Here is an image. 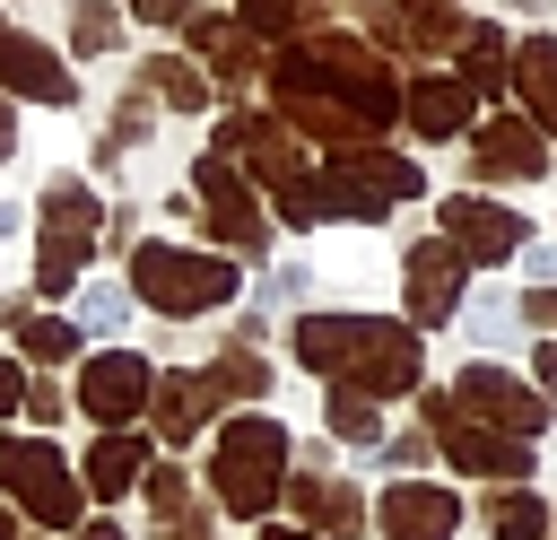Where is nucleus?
<instances>
[{
	"label": "nucleus",
	"mask_w": 557,
	"mask_h": 540,
	"mask_svg": "<svg viewBox=\"0 0 557 540\" xmlns=\"http://www.w3.org/2000/svg\"><path fill=\"white\" fill-rule=\"evenodd\" d=\"M322 9H331V0H244V26H252V35H305Z\"/></svg>",
	"instance_id": "32"
},
{
	"label": "nucleus",
	"mask_w": 557,
	"mask_h": 540,
	"mask_svg": "<svg viewBox=\"0 0 557 540\" xmlns=\"http://www.w3.org/2000/svg\"><path fill=\"white\" fill-rule=\"evenodd\" d=\"M374 26H383V44H418V52H461V35H470V17H453L444 0H392V9H374Z\"/></svg>",
	"instance_id": "21"
},
{
	"label": "nucleus",
	"mask_w": 557,
	"mask_h": 540,
	"mask_svg": "<svg viewBox=\"0 0 557 540\" xmlns=\"http://www.w3.org/2000/svg\"><path fill=\"white\" fill-rule=\"evenodd\" d=\"M200 375H209V392H218V401H244V409L270 392V366H261L252 348H226V357H209Z\"/></svg>",
	"instance_id": "29"
},
{
	"label": "nucleus",
	"mask_w": 557,
	"mask_h": 540,
	"mask_svg": "<svg viewBox=\"0 0 557 540\" xmlns=\"http://www.w3.org/2000/svg\"><path fill=\"white\" fill-rule=\"evenodd\" d=\"M0 96H35V105H70L78 87H70V61L44 44V35H26V26H0Z\"/></svg>",
	"instance_id": "19"
},
{
	"label": "nucleus",
	"mask_w": 557,
	"mask_h": 540,
	"mask_svg": "<svg viewBox=\"0 0 557 540\" xmlns=\"http://www.w3.org/2000/svg\"><path fill=\"white\" fill-rule=\"evenodd\" d=\"M278 505L296 514V531H322V540H357V531L374 523V505L357 496V479H339V470H331V453H305V462H287V488H278Z\"/></svg>",
	"instance_id": "8"
},
{
	"label": "nucleus",
	"mask_w": 557,
	"mask_h": 540,
	"mask_svg": "<svg viewBox=\"0 0 557 540\" xmlns=\"http://www.w3.org/2000/svg\"><path fill=\"white\" fill-rule=\"evenodd\" d=\"M70 540H131V531H122V523H113V514H87V523H78V531H70Z\"/></svg>",
	"instance_id": "41"
},
{
	"label": "nucleus",
	"mask_w": 557,
	"mask_h": 540,
	"mask_svg": "<svg viewBox=\"0 0 557 540\" xmlns=\"http://www.w3.org/2000/svg\"><path fill=\"white\" fill-rule=\"evenodd\" d=\"M191 192H200L209 226H218V235H226L235 253H261V192L244 183V165H235V157L200 148V157H191Z\"/></svg>",
	"instance_id": "13"
},
{
	"label": "nucleus",
	"mask_w": 557,
	"mask_h": 540,
	"mask_svg": "<svg viewBox=\"0 0 557 540\" xmlns=\"http://www.w3.org/2000/svg\"><path fill=\"white\" fill-rule=\"evenodd\" d=\"M218 157H235L252 192H270V183H287V174L305 165L296 139L278 131V113H226V122H218Z\"/></svg>",
	"instance_id": "15"
},
{
	"label": "nucleus",
	"mask_w": 557,
	"mask_h": 540,
	"mask_svg": "<svg viewBox=\"0 0 557 540\" xmlns=\"http://www.w3.org/2000/svg\"><path fill=\"white\" fill-rule=\"evenodd\" d=\"M131 17H148V26H165V17H191V0H131Z\"/></svg>",
	"instance_id": "40"
},
{
	"label": "nucleus",
	"mask_w": 557,
	"mask_h": 540,
	"mask_svg": "<svg viewBox=\"0 0 557 540\" xmlns=\"http://www.w3.org/2000/svg\"><path fill=\"white\" fill-rule=\"evenodd\" d=\"M0 496L17 505V523L52 531V540H70V531L87 523V488H78L70 453L44 444V435H9V427H0Z\"/></svg>",
	"instance_id": "5"
},
{
	"label": "nucleus",
	"mask_w": 557,
	"mask_h": 540,
	"mask_svg": "<svg viewBox=\"0 0 557 540\" xmlns=\"http://www.w3.org/2000/svg\"><path fill=\"white\" fill-rule=\"evenodd\" d=\"M270 87H278V113H287L296 131L339 139V148L392 131V113H400L392 70H383L366 44H348V35H296V44L278 52V70H270Z\"/></svg>",
	"instance_id": "1"
},
{
	"label": "nucleus",
	"mask_w": 557,
	"mask_h": 540,
	"mask_svg": "<svg viewBox=\"0 0 557 540\" xmlns=\"http://www.w3.org/2000/svg\"><path fill=\"white\" fill-rule=\"evenodd\" d=\"M157 435H131V427H104L96 444H87V462H78V488H87V505H122V496H139V479H148V453Z\"/></svg>",
	"instance_id": "18"
},
{
	"label": "nucleus",
	"mask_w": 557,
	"mask_h": 540,
	"mask_svg": "<svg viewBox=\"0 0 557 540\" xmlns=\"http://www.w3.org/2000/svg\"><path fill=\"white\" fill-rule=\"evenodd\" d=\"M322 427H331L348 453H374V444H383V418H374V401H366V392H348V383H331V392H322Z\"/></svg>",
	"instance_id": "27"
},
{
	"label": "nucleus",
	"mask_w": 557,
	"mask_h": 540,
	"mask_svg": "<svg viewBox=\"0 0 557 540\" xmlns=\"http://www.w3.org/2000/svg\"><path fill=\"white\" fill-rule=\"evenodd\" d=\"M444 235L461 244V261H513V253L531 244V226H522L505 200H479V192L444 200Z\"/></svg>",
	"instance_id": "17"
},
{
	"label": "nucleus",
	"mask_w": 557,
	"mask_h": 540,
	"mask_svg": "<svg viewBox=\"0 0 557 540\" xmlns=\"http://www.w3.org/2000/svg\"><path fill=\"white\" fill-rule=\"evenodd\" d=\"M461 87H470V96H505V87H513V44H505V26H470V35H461Z\"/></svg>",
	"instance_id": "26"
},
{
	"label": "nucleus",
	"mask_w": 557,
	"mask_h": 540,
	"mask_svg": "<svg viewBox=\"0 0 557 540\" xmlns=\"http://www.w3.org/2000/svg\"><path fill=\"white\" fill-rule=\"evenodd\" d=\"M487 540H557V505L540 488H487Z\"/></svg>",
	"instance_id": "24"
},
{
	"label": "nucleus",
	"mask_w": 557,
	"mask_h": 540,
	"mask_svg": "<svg viewBox=\"0 0 557 540\" xmlns=\"http://www.w3.org/2000/svg\"><path fill=\"white\" fill-rule=\"evenodd\" d=\"M513 96H531V122H540V139H548V131H557V35L513 44Z\"/></svg>",
	"instance_id": "25"
},
{
	"label": "nucleus",
	"mask_w": 557,
	"mask_h": 540,
	"mask_svg": "<svg viewBox=\"0 0 557 540\" xmlns=\"http://www.w3.org/2000/svg\"><path fill=\"white\" fill-rule=\"evenodd\" d=\"M70 348H78V331H70L61 314H26V322H17V357H26V366H61Z\"/></svg>",
	"instance_id": "31"
},
{
	"label": "nucleus",
	"mask_w": 557,
	"mask_h": 540,
	"mask_svg": "<svg viewBox=\"0 0 557 540\" xmlns=\"http://www.w3.org/2000/svg\"><path fill=\"white\" fill-rule=\"evenodd\" d=\"M287 462H296V435L270 409H235L218 427V444H209V496H218V514L270 523V505L287 488Z\"/></svg>",
	"instance_id": "3"
},
{
	"label": "nucleus",
	"mask_w": 557,
	"mask_h": 540,
	"mask_svg": "<svg viewBox=\"0 0 557 540\" xmlns=\"http://www.w3.org/2000/svg\"><path fill=\"white\" fill-rule=\"evenodd\" d=\"M157 540H218V523L209 514H174V523H157Z\"/></svg>",
	"instance_id": "38"
},
{
	"label": "nucleus",
	"mask_w": 557,
	"mask_h": 540,
	"mask_svg": "<svg viewBox=\"0 0 557 540\" xmlns=\"http://www.w3.org/2000/svg\"><path fill=\"white\" fill-rule=\"evenodd\" d=\"M0 540H17V505L9 496H0Z\"/></svg>",
	"instance_id": "44"
},
{
	"label": "nucleus",
	"mask_w": 557,
	"mask_h": 540,
	"mask_svg": "<svg viewBox=\"0 0 557 540\" xmlns=\"http://www.w3.org/2000/svg\"><path fill=\"white\" fill-rule=\"evenodd\" d=\"M453 409L470 418V427H496V435H540L548 427V401L531 392V383H513L505 366H487V357H470L461 375H453Z\"/></svg>",
	"instance_id": "10"
},
{
	"label": "nucleus",
	"mask_w": 557,
	"mask_h": 540,
	"mask_svg": "<svg viewBox=\"0 0 557 540\" xmlns=\"http://www.w3.org/2000/svg\"><path fill=\"white\" fill-rule=\"evenodd\" d=\"M374 531L383 540H461V496L444 479H392L374 496Z\"/></svg>",
	"instance_id": "14"
},
{
	"label": "nucleus",
	"mask_w": 557,
	"mask_h": 540,
	"mask_svg": "<svg viewBox=\"0 0 557 540\" xmlns=\"http://www.w3.org/2000/svg\"><path fill=\"white\" fill-rule=\"evenodd\" d=\"M426 174L409 165V157H392V148H339L331 165H322V192H331V218H383L392 200H409Z\"/></svg>",
	"instance_id": "9"
},
{
	"label": "nucleus",
	"mask_w": 557,
	"mask_h": 540,
	"mask_svg": "<svg viewBox=\"0 0 557 540\" xmlns=\"http://www.w3.org/2000/svg\"><path fill=\"white\" fill-rule=\"evenodd\" d=\"M131 296L157 305L165 322L218 314V305H235V261H226V253H191V244L148 235V244H131Z\"/></svg>",
	"instance_id": "4"
},
{
	"label": "nucleus",
	"mask_w": 557,
	"mask_h": 540,
	"mask_svg": "<svg viewBox=\"0 0 557 540\" xmlns=\"http://www.w3.org/2000/svg\"><path fill=\"white\" fill-rule=\"evenodd\" d=\"M470 157H479V183H531V174H548V139H540L531 113H487L470 131Z\"/></svg>",
	"instance_id": "16"
},
{
	"label": "nucleus",
	"mask_w": 557,
	"mask_h": 540,
	"mask_svg": "<svg viewBox=\"0 0 557 540\" xmlns=\"http://www.w3.org/2000/svg\"><path fill=\"white\" fill-rule=\"evenodd\" d=\"M139 87L157 105H174V113H200L209 105V70H191V61H139Z\"/></svg>",
	"instance_id": "28"
},
{
	"label": "nucleus",
	"mask_w": 557,
	"mask_h": 540,
	"mask_svg": "<svg viewBox=\"0 0 557 540\" xmlns=\"http://www.w3.org/2000/svg\"><path fill=\"white\" fill-rule=\"evenodd\" d=\"M139 505H148V523H174V514H191V470H183V462H148V479H139Z\"/></svg>",
	"instance_id": "30"
},
{
	"label": "nucleus",
	"mask_w": 557,
	"mask_h": 540,
	"mask_svg": "<svg viewBox=\"0 0 557 540\" xmlns=\"http://www.w3.org/2000/svg\"><path fill=\"white\" fill-rule=\"evenodd\" d=\"M374 453H383V470H392V479H418V470H426V453H435V435H426V427H400V435H383Z\"/></svg>",
	"instance_id": "35"
},
{
	"label": "nucleus",
	"mask_w": 557,
	"mask_h": 540,
	"mask_svg": "<svg viewBox=\"0 0 557 540\" xmlns=\"http://www.w3.org/2000/svg\"><path fill=\"white\" fill-rule=\"evenodd\" d=\"M252 26L244 17H218V9H191L183 17V44L200 52V70H218V78H252V44H244Z\"/></svg>",
	"instance_id": "22"
},
{
	"label": "nucleus",
	"mask_w": 557,
	"mask_h": 540,
	"mask_svg": "<svg viewBox=\"0 0 557 540\" xmlns=\"http://www.w3.org/2000/svg\"><path fill=\"white\" fill-rule=\"evenodd\" d=\"M26 409V357H0V418Z\"/></svg>",
	"instance_id": "36"
},
{
	"label": "nucleus",
	"mask_w": 557,
	"mask_h": 540,
	"mask_svg": "<svg viewBox=\"0 0 557 540\" xmlns=\"http://www.w3.org/2000/svg\"><path fill=\"white\" fill-rule=\"evenodd\" d=\"M522 322H531V331H557V287H531V296H522Z\"/></svg>",
	"instance_id": "37"
},
{
	"label": "nucleus",
	"mask_w": 557,
	"mask_h": 540,
	"mask_svg": "<svg viewBox=\"0 0 557 540\" xmlns=\"http://www.w3.org/2000/svg\"><path fill=\"white\" fill-rule=\"evenodd\" d=\"M400 113H409L418 139H453V131H470V87L461 78H409L400 87Z\"/></svg>",
	"instance_id": "23"
},
{
	"label": "nucleus",
	"mask_w": 557,
	"mask_h": 540,
	"mask_svg": "<svg viewBox=\"0 0 557 540\" xmlns=\"http://www.w3.org/2000/svg\"><path fill=\"white\" fill-rule=\"evenodd\" d=\"M113 44H122V17L104 0H78L70 9V52H113Z\"/></svg>",
	"instance_id": "33"
},
{
	"label": "nucleus",
	"mask_w": 557,
	"mask_h": 540,
	"mask_svg": "<svg viewBox=\"0 0 557 540\" xmlns=\"http://www.w3.org/2000/svg\"><path fill=\"white\" fill-rule=\"evenodd\" d=\"M461 279H470L461 244H453V235H418V244H409V261H400L409 331H435V322H453V314H461Z\"/></svg>",
	"instance_id": "11"
},
{
	"label": "nucleus",
	"mask_w": 557,
	"mask_h": 540,
	"mask_svg": "<svg viewBox=\"0 0 557 540\" xmlns=\"http://www.w3.org/2000/svg\"><path fill=\"white\" fill-rule=\"evenodd\" d=\"M418 418H426V435H435V453L461 470V479H487V488H522L531 479V444L522 435H496V427H470L461 409H453V392H418Z\"/></svg>",
	"instance_id": "7"
},
{
	"label": "nucleus",
	"mask_w": 557,
	"mask_h": 540,
	"mask_svg": "<svg viewBox=\"0 0 557 540\" xmlns=\"http://www.w3.org/2000/svg\"><path fill=\"white\" fill-rule=\"evenodd\" d=\"M540 375H557V340H548V348H540Z\"/></svg>",
	"instance_id": "45"
},
{
	"label": "nucleus",
	"mask_w": 557,
	"mask_h": 540,
	"mask_svg": "<svg viewBox=\"0 0 557 540\" xmlns=\"http://www.w3.org/2000/svg\"><path fill=\"white\" fill-rule=\"evenodd\" d=\"M261 540H322V531H296V523H261Z\"/></svg>",
	"instance_id": "43"
},
{
	"label": "nucleus",
	"mask_w": 557,
	"mask_h": 540,
	"mask_svg": "<svg viewBox=\"0 0 557 540\" xmlns=\"http://www.w3.org/2000/svg\"><path fill=\"white\" fill-rule=\"evenodd\" d=\"M209 409H218V392H209V375H200V366H191V375H157V383H148V435H157V444H191Z\"/></svg>",
	"instance_id": "20"
},
{
	"label": "nucleus",
	"mask_w": 557,
	"mask_h": 540,
	"mask_svg": "<svg viewBox=\"0 0 557 540\" xmlns=\"http://www.w3.org/2000/svg\"><path fill=\"white\" fill-rule=\"evenodd\" d=\"M17 148V113H9V96H0V157Z\"/></svg>",
	"instance_id": "42"
},
{
	"label": "nucleus",
	"mask_w": 557,
	"mask_h": 540,
	"mask_svg": "<svg viewBox=\"0 0 557 540\" xmlns=\"http://www.w3.org/2000/svg\"><path fill=\"white\" fill-rule=\"evenodd\" d=\"M17 540H52V531H17Z\"/></svg>",
	"instance_id": "46"
},
{
	"label": "nucleus",
	"mask_w": 557,
	"mask_h": 540,
	"mask_svg": "<svg viewBox=\"0 0 557 540\" xmlns=\"http://www.w3.org/2000/svg\"><path fill=\"white\" fill-rule=\"evenodd\" d=\"M44 235H35V287L44 296H70V279H87V261H96V218H104V200L87 192V183H44Z\"/></svg>",
	"instance_id": "6"
},
{
	"label": "nucleus",
	"mask_w": 557,
	"mask_h": 540,
	"mask_svg": "<svg viewBox=\"0 0 557 540\" xmlns=\"http://www.w3.org/2000/svg\"><path fill=\"white\" fill-rule=\"evenodd\" d=\"M148 383H157V366L139 348H96L78 366V409L96 427H131V418H148Z\"/></svg>",
	"instance_id": "12"
},
{
	"label": "nucleus",
	"mask_w": 557,
	"mask_h": 540,
	"mask_svg": "<svg viewBox=\"0 0 557 540\" xmlns=\"http://www.w3.org/2000/svg\"><path fill=\"white\" fill-rule=\"evenodd\" d=\"M26 418H61V383H35L26 375Z\"/></svg>",
	"instance_id": "39"
},
{
	"label": "nucleus",
	"mask_w": 557,
	"mask_h": 540,
	"mask_svg": "<svg viewBox=\"0 0 557 540\" xmlns=\"http://www.w3.org/2000/svg\"><path fill=\"white\" fill-rule=\"evenodd\" d=\"M296 366L305 375H331L366 401H392V392H418L426 357H418V331L409 322H383V314H305L296 322Z\"/></svg>",
	"instance_id": "2"
},
{
	"label": "nucleus",
	"mask_w": 557,
	"mask_h": 540,
	"mask_svg": "<svg viewBox=\"0 0 557 540\" xmlns=\"http://www.w3.org/2000/svg\"><path fill=\"white\" fill-rule=\"evenodd\" d=\"M122 314H131V279H122V287L96 279V287L78 296V322H87V331H122Z\"/></svg>",
	"instance_id": "34"
}]
</instances>
